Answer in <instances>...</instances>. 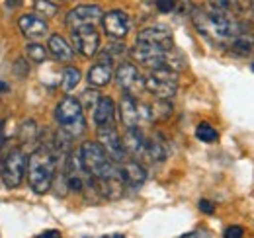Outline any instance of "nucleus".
I'll return each instance as SVG.
<instances>
[{"label": "nucleus", "instance_id": "19", "mask_svg": "<svg viewBox=\"0 0 254 238\" xmlns=\"http://www.w3.org/2000/svg\"><path fill=\"white\" fill-rule=\"evenodd\" d=\"M92 118L94 125H108V123H116V102L108 96H100L96 102L94 110H92Z\"/></svg>", "mask_w": 254, "mask_h": 238}, {"label": "nucleus", "instance_id": "4", "mask_svg": "<svg viewBox=\"0 0 254 238\" xmlns=\"http://www.w3.org/2000/svg\"><path fill=\"white\" fill-rule=\"evenodd\" d=\"M131 57L135 62L149 66V68H172L182 70L186 66V59L180 51L174 47H160V45H149V43H137L131 49Z\"/></svg>", "mask_w": 254, "mask_h": 238}, {"label": "nucleus", "instance_id": "33", "mask_svg": "<svg viewBox=\"0 0 254 238\" xmlns=\"http://www.w3.org/2000/svg\"><path fill=\"white\" fill-rule=\"evenodd\" d=\"M35 238H63V237H61L59 231H45V233H41L39 237H35Z\"/></svg>", "mask_w": 254, "mask_h": 238}, {"label": "nucleus", "instance_id": "8", "mask_svg": "<svg viewBox=\"0 0 254 238\" xmlns=\"http://www.w3.org/2000/svg\"><path fill=\"white\" fill-rule=\"evenodd\" d=\"M96 143L106 150V154L116 162V164H122L124 160H127L126 149H124V141L116 129V123H108V125H100L96 129Z\"/></svg>", "mask_w": 254, "mask_h": 238}, {"label": "nucleus", "instance_id": "13", "mask_svg": "<svg viewBox=\"0 0 254 238\" xmlns=\"http://www.w3.org/2000/svg\"><path fill=\"white\" fill-rule=\"evenodd\" d=\"M124 141V149L127 156H131L133 160H147V143L149 137L141 131V127H129L126 129V135L122 137Z\"/></svg>", "mask_w": 254, "mask_h": 238}, {"label": "nucleus", "instance_id": "16", "mask_svg": "<svg viewBox=\"0 0 254 238\" xmlns=\"http://www.w3.org/2000/svg\"><path fill=\"white\" fill-rule=\"evenodd\" d=\"M137 43H149V45H160V47H174L172 31L166 26H149L137 33Z\"/></svg>", "mask_w": 254, "mask_h": 238}, {"label": "nucleus", "instance_id": "32", "mask_svg": "<svg viewBox=\"0 0 254 238\" xmlns=\"http://www.w3.org/2000/svg\"><path fill=\"white\" fill-rule=\"evenodd\" d=\"M199 211H203V213L211 215V213L215 211V205H213L211 201H207V199H201V201H199Z\"/></svg>", "mask_w": 254, "mask_h": 238}, {"label": "nucleus", "instance_id": "12", "mask_svg": "<svg viewBox=\"0 0 254 238\" xmlns=\"http://www.w3.org/2000/svg\"><path fill=\"white\" fill-rule=\"evenodd\" d=\"M102 16L104 12L98 4H80L66 14L64 24L68 30H76L82 26H96L98 22H102Z\"/></svg>", "mask_w": 254, "mask_h": 238}, {"label": "nucleus", "instance_id": "38", "mask_svg": "<svg viewBox=\"0 0 254 238\" xmlns=\"http://www.w3.org/2000/svg\"><path fill=\"white\" fill-rule=\"evenodd\" d=\"M180 238H199V237H197V233H188V235H184V237Z\"/></svg>", "mask_w": 254, "mask_h": 238}, {"label": "nucleus", "instance_id": "22", "mask_svg": "<svg viewBox=\"0 0 254 238\" xmlns=\"http://www.w3.org/2000/svg\"><path fill=\"white\" fill-rule=\"evenodd\" d=\"M80 78H82V74H80V70H78L76 66H64L63 78H61V86H63L64 92H70V90H74L78 86Z\"/></svg>", "mask_w": 254, "mask_h": 238}, {"label": "nucleus", "instance_id": "25", "mask_svg": "<svg viewBox=\"0 0 254 238\" xmlns=\"http://www.w3.org/2000/svg\"><path fill=\"white\" fill-rule=\"evenodd\" d=\"M209 8L235 16L241 12V2L239 0H209Z\"/></svg>", "mask_w": 254, "mask_h": 238}, {"label": "nucleus", "instance_id": "3", "mask_svg": "<svg viewBox=\"0 0 254 238\" xmlns=\"http://www.w3.org/2000/svg\"><path fill=\"white\" fill-rule=\"evenodd\" d=\"M28 181L35 193L43 195L53 187V179L57 174V156L49 147H39L28 156Z\"/></svg>", "mask_w": 254, "mask_h": 238}, {"label": "nucleus", "instance_id": "1", "mask_svg": "<svg viewBox=\"0 0 254 238\" xmlns=\"http://www.w3.org/2000/svg\"><path fill=\"white\" fill-rule=\"evenodd\" d=\"M78 158L88 172V176L94 179L96 191L106 199H118L124 195V179L120 176L118 164L106 154L96 141H84L78 150Z\"/></svg>", "mask_w": 254, "mask_h": 238}, {"label": "nucleus", "instance_id": "24", "mask_svg": "<svg viewBox=\"0 0 254 238\" xmlns=\"http://www.w3.org/2000/svg\"><path fill=\"white\" fill-rule=\"evenodd\" d=\"M172 116V106H170V100H157L153 106H151V118L155 121H162V119H168Z\"/></svg>", "mask_w": 254, "mask_h": 238}, {"label": "nucleus", "instance_id": "29", "mask_svg": "<svg viewBox=\"0 0 254 238\" xmlns=\"http://www.w3.org/2000/svg\"><path fill=\"white\" fill-rule=\"evenodd\" d=\"M124 51H126V45H124V43H118V39H116L114 43H110V45L104 49V53H106L112 60L116 59L118 55H124Z\"/></svg>", "mask_w": 254, "mask_h": 238}, {"label": "nucleus", "instance_id": "21", "mask_svg": "<svg viewBox=\"0 0 254 238\" xmlns=\"http://www.w3.org/2000/svg\"><path fill=\"white\" fill-rule=\"evenodd\" d=\"M168 158V147L162 139V135H153L149 137V143H147V160L151 162H162Z\"/></svg>", "mask_w": 254, "mask_h": 238}, {"label": "nucleus", "instance_id": "20", "mask_svg": "<svg viewBox=\"0 0 254 238\" xmlns=\"http://www.w3.org/2000/svg\"><path fill=\"white\" fill-rule=\"evenodd\" d=\"M47 49H49L51 57L55 60H59V62H72L74 49H72V45H68V41L64 39L63 35H59V33L49 35Z\"/></svg>", "mask_w": 254, "mask_h": 238}, {"label": "nucleus", "instance_id": "7", "mask_svg": "<svg viewBox=\"0 0 254 238\" xmlns=\"http://www.w3.org/2000/svg\"><path fill=\"white\" fill-rule=\"evenodd\" d=\"M26 172H28V156L20 147H16L6 154L4 162H2V170H0L2 181L6 187L14 189L24 181Z\"/></svg>", "mask_w": 254, "mask_h": 238}, {"label": "nucleus", "instance_id": "18", "mask_svg": "<svg viewBox=\"0 0 254 238\" xmlns=\"http://www.w3.org/2000/svg\"><path fill=\"white\" fill-rule=\"evenodd\" d=\"M118 168H120V176L124 179V183L129 187H141L147 179V172L139 160L127 158L122 164H118Z\"/></svg>", "mask_w": 254, "mask_h": 238}, {"label": "nucleus", "instance_id": "39", "mask_svg": "<svg viewBox=\"0 0 254 238\" xmlns=\"http://www.w3.org/2000/svg\"><path fill=\"white\" fill-rule=\"evenodd\" d=\"M61 2H66V0H61Z\"/></svg>", "mask_w": 254, "mask_h": 238}, {"label": "nucleus", "instance_id": "31", "mask_svg": "<svg viewBox=\"0 0 254 238\" xmlns=\"http://www.w3.org/2000/svg\"><path fill=\"white\" fill-rule=\"evenodd\" d=\"M223 238H245V229L239 227V225H231V227L225 229Z\"/></svg>", "mask_w": 254, "mask_h": 238}, {"label": "nucleus", "instance_id": "34", "mask_svg": "<svg viewBox=\"0 0 254 238\" xmlns=\"http://www.w3.org/2000/svg\"><path fill=\"white\" fill-rule=\"evenodd\" d=\"M22 2H24V0H6L4 4H6V8H18Z\"/></svg>", "mask_w": 254, "mask_h": 238}, {"label": "nucleus", "instance_id": "10", "mask_svg": "<svg viewBox=\"0 0 254 238\" xmlns=\"http://www.w3.org/2000/svg\"><path fill=\"white\" fill-rule=\"evenodd\" d=\"M70 41H72V49H76L86 59L94 57L100 51V33L96 31V26H82L70 30Z\"/></svg>", "mask_w": 254, "mask_h": 238}, {"label": "nucleus", "instance_id": "35", "mask_svg": "<svg viewBox=\"0 0 254 238\" xmlns=\"http://www.w3.org/2000/svg\"><path fill=\"white\" fill-rule=\"evenodd\" d=\"M4 145V121H0V149Z\"/></svg>", "mask_w": 254, "mask_h": 238}, {"label": "nucleus", "instance_id": "28", "mask_svg": "<svg viewBox=\"0 0 254 238\" xmlns=\"http://www.w3.org/2000/svg\"><path fill=\"white\" fill-rule=\"evenodd\" d=\"M98 98H100V96H98V92H94V90H86V92H84V96H82V102H80L82 110H94Z\"/></svg>", "mask_w": 254, "mask_h": 238}, {"label": "nucleus", "instance_id": "2", "mask_svg": "<svg viewBox=\"0 0 254 238\" xmlns=\"http://www.w3.org/2000/svg\"><path fill=\"white\" fill-rule=\"evenodd\" d=\"M191 22L195 30L199 31L203 37H207L211 43H217L223 47H233V43L249 33L247 28L233 16L225 14L213 8H197L191 14Z\"/></svg>", "mask_w": 254, "mask_h": 238}, {"label": "nucleus", "instance_id": "6", "mask_svg": "<svg viewBox=\"0 0 254 238\" xmlns=\"http://www.w3.org/2000/svg\"><path fill=\"white\" fill-rule=\"evenodd\" d=\"M145 90L157 100H170L178 90V72L172 68H151L145 78Z\"/></svg>", "mask_w": 254, "mask_h": 238}, {"label": "nucleus", "instance_id": "26", "mask_svg": "<svg viewBox=\"0 0 254 238\" xmlns=\"http://www.w3.org/2000/svg\"><path fill=\"white\" fill-rule=\"evenodd\" d=\"M33 8L39 12V16H45V18H53L59 14V6L51 0H35Z\"/></svg>", "mask_w": 254, "mask_h": 238}, {"label": "nucleus", "instance_id": "27", "mask_svg": "<svg viewBox=\"0 0 254 238\" xmlns=\"http://www.w3.org/2000/svg\"><path fill=\"white\" fill-rule=\"evenodd\" d=\"M26 53L33 62H45L49 53H47V47H43L41 43H28L26 45Z\"/></svg>", "mask_w": 254, "mask_h": 238}, {"label": "nucleus", "instance_id": "9", "mask_svg": "<svg viewBox=\"0 0 254 238\" xmlns=\"http://www.w3.org/2000/svg\"><path fill=\"white\" fill-rule=\"evenodd\" d=\"M120 119L126 125V129H129V127H141L143 123L153 121V118H151V106L137 102L135 96L124 94L122 100H120Z\"/></svg>", "mask_w": 254, "mask_h": 238}, {"label": "nucleus", "instance_id": "15", "mask_svg": "<svg viewBox=\"0 0 254 238\" xmlns=\"http://www.w3.org/2000/svg\"><path fill=\"white\" fill-rule=\"evenodd\" d=\"M114 60L110 59L106 53H102V57L98 59V62H94L86 74V80L90 86L94 88H102V86H108L110 80L114 78Z\"/></svg>", "mask_w": 254, "mask_h": 238}, {"label": "nucleus", "instance_id": "30", "mask_svg": "<svg viewBox=\"0 0 254 238\" xmlns=\"http://www.w3.org/2000/svg\"><path fill=\"white\" fill-rule=\"evenodd\" d=\"M155 4H157V10L162 14H170L176 10V0H155Z\"/></svg>", "mask_w": 254, "mask_h": 238}, {"label": "nucleus", "instance_id": "5", "mask_svg": "<svg viewBox=\"0 0 254 238\" xmlns=\"http://www.w3.org/2000/svg\"><path fill=\"white\" fill-rule=\"evenodd\" d=\"M55 121H57L59 129L68 133L72 139L84 135L86 119H84V110L80 106V100H76L72 96H64L55 108Z\"/></svg>", "mask_w": 254, "mask_h": 238}, {"label": "nucleus", "instance_id": "11", "mask_svg": "<svg viewBox=\"0 0 254 238\" xmlns=\"http://www.w3.org/2000/svg\"><path fill=\"white\" fill-rule=\"evenodd\" d=\"M116 82L129 96H139L145 90V78L133 62H122L116 68Z\"/></svg>", "mask_w": 254, "mask_h": 238}, {"label": "nucleus", "instance_id": "23", "mask_svg": "<svg viewBox=\"0 0 254 238\" xmlns=\"http://www.w3.org/2000/svg\"><path fill=\"white\" fill-rule=\"evenodd\" d=\"M195 137H197V141H201V143H217V139H219V133H217V129L213 127V125H209V123H199L197 127H195Z\"/></svg>", "mask_w": 254, "mask_h": 238}, {"label": "nucleus", "instance_id": "14", "mask_svg": "<svg viewBox=\"0 0 254 238\" xmlns=\"http://www.w3.org/2000/svg\"><path fill=\"white\" fill-rule=\"evenodd\" d=\"M102 26L108 37L112 39H124L127 33H129V16H127L124 10H112L108 14L102 16Z\"/></svg>", "mask_w": 254, "mask_h": 238}, {"label": "nucleus", "instance_id": "36", "mask_svg": "<svg viewBox=\"0 0 254 238\" xmlns=\"http://www.w3.org/2000/svg\"><path fill=\"white\" fill-rule=\"evenodd\" d=\"M4 92H8V84H6L4 80H0V96H2Z\"/></svg>", "mask_w": 254, "mask_h": 238}, {"label": "nucleus", "instance_id": "17", "mask_svg": "<svg viewBox=\"0 0 254 238\" xmlns=\"http://www.w3.org/2000/svg\"><path fill=\"white\" fill-rule=\"evenodd\" d=\"M18 28H20L24 37L33 39V41H35V39H41V37H45V35L49 33L47 22H45L41 16H37V14H24V16L18 20Z\"/></svg>", "mask_w": 254, "mask_h": 238}, {"label": "nucleus", "instance_id": "37", "mask_svg": "<svg viewBox=\"0 0 254 238\" xmlns=\"http://www.w3.org/2000/svg\"><path fill=\"white\" fill-rule=\"evenodd\" d=\"M102 238H126V237L120 235V233H112V235H106V237H102Z\"/></svg>", "mask_w": 254, "mask_h": 238}]
</instances>
